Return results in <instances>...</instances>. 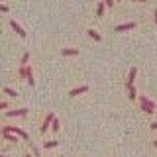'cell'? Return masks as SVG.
<instances>
[{"instance_id":"cell-1","label":"cell","mask_w":157,"mask_h":157,"mask_svg":"<svg viewBox=\"0 0 157 157\" xmlns=\"http://www.w3.org/2000/svg\"><path fill=\"white\" fill-rule=\"evenodd\" d=\"M53 120H55L53 112H47V116L43 118V124H41V134H47V130H51V124H53Z\"/></svg>"},{"instance_id":"cell-2","label":"cell","mask_w":157,"mask_h":157,"mask_svg":"<svg viewBox=\"0 0 157 157\" xmlns=\"http://www.w3.org/2000/svg\"><path fill=\"white\" fill-rule=\"evenodd\" d=\"M136 75H137V69H136V67H132V69H130V75H128V81H126V88H130V86H134V81H136Z\"/></svg>"},{"instance_id":"cell-3","label":"cell","mask_w":157,"mask_h":157,"mask_svg":"<svg viewBox=\"0 0 157 157\" xmlns=\"http://www.w3.org/2000/svg\"><path fill=\"white\" fill-rule=\"evenodd\" d=\"M28 114V108H18V110H10L6 112V118H16V116H26Z\"/></svg>"},{"instance_id":"cell-4","label":"cell","mask_w":157,"mask_h":157,"mask_svg":"<svg viewBox=\"0 0 157 157\" xmlns=\"http://www.w3.org/2000/svg\"><path fill=\"white\" fill-rule=\"evenodd\" d=\"M10 26H12V29L18 33L20 37H26V32L22 29V26H20V24H16V20H12V22H10Z\"/></svg>"},{"instance_id":"cell-5","label":"cell","mask_w":157,"mask_h":157,"mask_svg":"<svg viewBox=\"0 0 157 157\" xmlns=\"http://www.w3.org/2000/svg\"><path fill=\"white\" fill-rule=\"evenodd\" d=\"M136 28V22H128V24H120V26H116V32H126V29H134Z\"/></svg>"},{"instance_id":"cell-6","label":"cell","mask_w":157,"mask_h":157,"mask_svg":"<svg viewBox=\"0 0 157 157\" xmlns=\"http://www.w3.org/2000/svg\"><path fill=\"white\" fill-rule=\"evenodd\" d=\"M2 137H4V141H14V144H16L20 136H16V134H10V132H2Z\"/></svg>"},{"instance_id":"cell-7","label":"cell","mask_w":157,"mask_h":157,"mask_svg":"<svg viewBox=\"0 0 157 157\" xmlns=\"http://www.w3.org/2000/svg\"><path fill=\"white\" fill-rule=\"evenodd\" d=\"M88 86H78V88H73V90H69V96H78L82 94V92H86Z\"/></svg>"},{"instance_id":"cell-8","label":"cell","mask_w":157,"mask_h":157,"mask_svg":"<svg viewBox=\"0 0 157 157\" xmlns=\"http://www.w3.org/2000/svg\"><path fill=\"white\" fill-rule=\"evenodd\" d=\"M61 53H63L65 57H73V55H78V49H75V47H65Z\"/></svg>"},{"instance_id":"cell-9","label":"cell","mask_w":157,"mask_h":157,"mask_svg":"<svg viewBox=\"0 0 157 157\" xmlns=\"http://www.w3.org/2000/svg\"><path fill=\"white\" fill-rule=\"evenodd\" d=\"M140 104H144V106H149V108H155V102H151L147 96L144 94H140Z\"/></svg>"},{"instance_id":"cell-10","label":"cell","mask_w":157,"mask_h":157,"mask_svg":"<svg viewBox=\"0 0 157 157\" xmlns=\"http://www.w3.org/2000/svg\"><path fill=\"white\" fill-rule=\"evenodd\" d=\"M88 36L94 39V41H102V36H100L98 32H94V29H88Z\"/></svg>"},{"instance_id":"cell-11","label":"cell","mask_w":157,"mask_h":157,"mask_svg":"<svg viewBox=\"0 0 157 157\" xmlns=\"http://www.w3.org/2000/svg\"><path fill=\"white\" fill-rule=\"evenodd\" d=\"M4 94H8L10 98H16V96H18V92L14 90V88H10V86H4Z\"/></svg>"},{"instance_id":"cell-12","label":"cell","mask_w":157,"mask_h":157,"mask_svg":"<svg viewBox=\"0 0 157 157\" xmlns=\"http://www.w3.org/2000/svg\"><path fill=\"white\" fill-rule=\"evenodd\" d=\"M104 10H106V4H98V6H96V16L102 18V16H104Z\"/></svg>"},{"instance_id":"cell-13","label":"cell","mask_w":157,"mask_h":157,"mask_svg":"<svg viewBox=\"0 0 157 157\" xmlns=\"http://www.w3.org/2000/svg\"><path fill=\"white\" fill-rule=\"evenodd\" d=\"M128 96H130L132 100H134V98H140V96H137V92H136V88H134V86H130V88H128Z\"/></svg>"},{"instance_id":"cell-14","label":"cell","mask_w":157,"mask_h":157,"mask_svg":"<svg viewBox=\"0 0 157 157\" xmlns=\"http://www.w3.org/2000/svg\"><path fill=\"white\" fill-rule=\"evenodd\" d=\"M57 144H59V141H55V140H53V141H45L43 147H45V149H51V147H57Z\"/></svg>"},{"instance_id":"cell-15","label":"cell","mask_w":157,"mask_h":157,"mask_svg":"<svg viewBox=\"0 0 157 157\" xmlns=\"http://www.w3.org/2000/svg\"><path fill=\"white\" fill-rule=\"evenodd\" d=\"M59 126H61V124H59V120L55 118V120H53V124H51V132H55V134H57V132H59Z\"/></svg>"},{"instance_id":"cell-16","label":"cell","mask_w":157,"mask_h":157,"mask_svg":"<svg viewBox=\"0 0 157 157\" xmlns=\"http://www.w3.org/2000/svg\"><path fill=\"white\" fill-rule=\"evenodd\" d=\"M28 61H29V53H24V55H22V63H20V65L26 67V65H28Z\"/></svg>"},{"instance_id":"cell-17","label":"cell","mask_w":157,"mask_h":157,"mask_svg":"<svg viewBox=\"0 0 157 157\" xmlns=\"http://www.w3.org/2000/svg\"><path fill=\"white\" fill-rule=\"evenodd\" d=\"M141 110H144L145 114H153V112H155V108H149V106H144V104H141Z\"/></svg>"},{"instance_id":"cell-18","label":"cell","mask_w":157,"mask_h":157,"mask_svg":"<svg viewBox=\"0 0 157 157\" xmlns=\"http://www.w3.org/2000/svg\"><path fill=\"white\" fill-rule=\"evenodd\" d=\"M29 147H32V151H33V155H36V157H39V149H37V147H36V145H33V144H29Z\"/></svg>"},{"instance_id":"cell-19","label":"cell","mask_w":157,"mask_h":157,"mask_svg":"<svg viewBox=\"0 0 157 157\" xmlns=\"http://www.w3.org/2000/svg\"><path fill=\"white\" fill-rule=\"evenodd\" d=\"M114 2H116V0H104V4H106L108 8H112V6H114Z\"/></svg>"},{"instance_id":"cell-20","label":"cell","mask_w":157,"mask_h":157,"mask_svg":"<svg viewBox=\"0 0 157 157\" xmlns=\"http://www.w3.org/2000/svg\"><path fill=\"white\" fill-rule=\"evenodd\" d=\"M0 108H2V110H6V108H8V102L2 100V102H0Z\"/></svg>"},{"instance_id":"cell-21","label":"cell","mask_w":157,"mask_h":157,"mask_svg":"<svg viewBox=\"0 0 157 157\" xmlns=\"http://www.w3.org/2000/svg\"><path fill=\"white\" fill-rule=\"evenodd\" d=\"M0 12H8V6H6V4H0Z\"/></svg>"},{"instance_id":"cell-22","label":"cell","mask_w":157,"mask_h":157,"mask_svg":"<svg viewBox=\"0 0 157 157\" xmlns=\"http://www.w3.org/2000/svg\"><path fill=\"white\" fill-rule=\"evenodd\" d=\"M149 128H151L153 132H157V122H151V126H149Z\"/></svg>"},{"instance_id":"cell-23","label":"cell","mask_w":157,"mask_h":157,"mask_svg":"<svg viewBox=\"0 0 157 157\" xmlns=\"http://www.w3.org/2000/svg\"><path fill=\"white\" fill-rule=\"evenodd\" d=\"M153 20H155V24H157V10L153 12Z\"/></svg>"},{"instance_id":"cell-24","label":"cell","mask_w":157,"mask_h":157,"mask_svg":"<svg viewBox=\"0 0 157 157\" xmlns=\"http://www.w3.org/2000/svg\"><path fill=\"white\" fill-rule=\"evenodd\" d=\"M153 147H157V137H155V140H153Z\"/></svg>"},{"instance_id":"cell-25","label":"cell","mask_w":157,"mask_h":157,"mask_svg":"<svg viewBox=\"0 0 157 157\" xmlns=\"http://www.w3.org/2000/svg\"><path fill=\"white\" fill-rule=\"evenodd\" d=\"M134 2H147V0H134Z\"/></svg>"},{"instance_id":"cell-26","label":"cell","mask_w":157,"mask_h":157,"mask_svg":"<svg viewBox=\"0 0 157 157\" xmlns=\"http://www.w3.org/2000/svg\"><path fill=\"white\" fill-rule=\"evenodd\" d=\"M24 157H32V155H29V153H26V155H24Z\"/></svg>"},{"instance_id":"cell-27","label":"cell","mask_w":157,"mask_h":157,"mask_svg":"<svg viewBox=\"0 0 157 157\" xmlns=\"http://www.w3.org/2000/svg\"><path fill=\"white\" fill-rule=\"evenodd\" d=\"M2 157H8V155H2Z\"/></svg>"},{"instance_id":"cell-28","label":"cell","mask_w":157,"mask_h":157,"mask_svg":"<svg viewBox=\"0 0 157 157\" xmlns=\"http://www.w3.org/2000/svg\"><path fill=\"white\" fill-rule=\"evenodd\" d=\"M116 2H120V0H116Z\"/></svg>"},{"instance_id":"cell-29","label":"cell","mask_w":157,"mask_h":157,"mask_svg":"<svg viewBox=\"0 0 157 157\" xmlns=\"http://www.w3.org/2000/svg\"><path fill=\"white\" fill-rule=\"evenodd\" d=\"M59 157H63V155H59Z\"/></svg>"}]
</instances>
